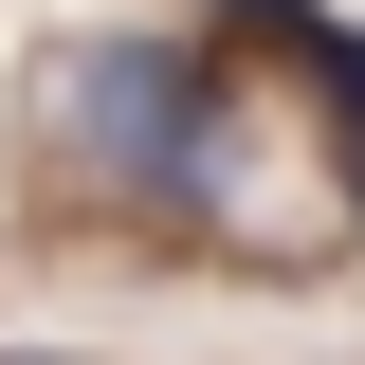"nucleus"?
<instances>
[{
	"label": "nucleus",
	"mask_w": 365,
	"mask_h": 365,
	"mask_svg": "<svg viewBox=\"0 0 365 365\" xmlns=\"http://www.w3.org/2000/svg\"><path fill=\"white\" fill-rule=\"evenodd\" d=\"M237 128H256V55H220L201 19H91L37 55V165L128 220H220Z\"/></svg>",
	"instance_id": "nucleus-1"
},
{
	"label": "nucleus",
	"mask_w": 365,
	"mask_h": 365,
	"mask_svg": "<svg viewBox=\"0 0 365 365\" xmlns=\"http://www.w3.org/2000/svg\"><path fill=\"white\" fill-rule=\"evenodd\" d=\"M0 365H37V347H0Z\"/></svg>",
	"instance_id": "nucleus-4"
},
{
	"label": "nucleus",
	"mask_w": 365,
	"mask_h": 365,
	"mask_svg": "<svg viewBox=\"0 0 365 365\" xmlns=\"http://www.w3.org/2000/svg\"><path fill=\"white\" fill-rule=\"evenodd\" d=\"M182 19H201V37H220V55H274V37H292V19H311V0H182Z\"/></svg>",
	"instance_id": "nucleus-3"
},
{
	"label": "nucleus",
	"mask_w": 365,
	"mask_h": 365,
	"mask_svg": "<svg viewBox=\"0 0 365 365\" xmlns=\"http://www.w3.org/2000/svg\"><path fill=\"white\" fill-rule=\"evenodd\" d=\"M256 73L292 91V110H311V182L347 201V237H365V19H347V0H311L292 37L256 55Z\"/></svg>",
	"instance_id": "nucleus-2"
}]
</instances>
